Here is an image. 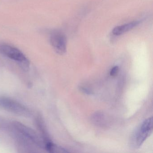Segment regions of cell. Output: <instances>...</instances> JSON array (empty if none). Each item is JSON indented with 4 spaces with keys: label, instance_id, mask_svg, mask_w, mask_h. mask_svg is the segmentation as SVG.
Listing matches in <instances>:
<instances>
[{
    "label": "cell",
    "instance_id": "obj_1",
    "mask_svg": "<svg viewBox=\"0 0 153 153\" xmlns=\"http://www.w3.org/2000/svg\"><path fill=\"white\" fill-rule=\"evenodd\" d=\"M152 129L153 119L151 117L144 121L132 133L130 140L131 146L135 149L139 148L150 135Z\"/></svg>",
    "mask_w": 153,
    "mask_h": 153
},
{
    "label": "cell",
    "instance_id": "obj_2",
    "mask_svg": "<svg viewBox=\"0 0 153 153\" xmlns=\"http://www.w3.org/2000/svg\"><path fill=\"white\" fill-rule=\"evenodd\" d=\"M0 107L10 112L24 117H29V109L16 100L6 96H0Z\"/></svg>",
    "mask_w": 153,
    "mask_h": 153
},
{
    "label": "cell",
    "instance_id": "obj_3",
    "mask_svg": "<svg viewBox=\"0 0 153 153\" xmlns=\"http://www.w3.org/2000/svg\"><path fill=\"white\" fill-rule=\"evenodd\" d=\"M0 52L5 56L17 62L25 69H27L29 66V60L25 55L19 49L8 45L0 46Z\"/></svg>",
    "mask_w": 153,
    "mask_h": 153
},
{
    "label": "cell",
    "instance_id": "obj_4",
    "mask_svg": "<svg viewBox=\"0 0 153 153\" xmlns=\"http://www.w3.org/2000/svg\"><path fill=\"white\" fill-rule=\"evenodd\" d=\"M12 126L17 132L27 140L42 147L44 146L43 141L35 131L26 125L18 121H14Z\"/></svg>",
    "mask_w": 153,
    "mask_h": 153
},
{
    "label": "cell",
    "instance_id": "obj_5",
    "mask_svg": "<svg viewBox=\"0 0 153 153\" xmlns=\"http://www.w3.org/2000/svg\"><path fill=\"white\" fill-rule=\"evenodd\" d=\"M51 45L54 51L59 54H63L67 50V39L62 33L58 31L53 32L50 38Z\"/></svg>",
    "mask_w": 153,
    "mask_h": 153
},
{
    "label": "cell",
    "instance_id": "obj_6",
    "mask_svg": "<svg viewBox=\"0 0 153 153\" xmlns=\"http://www.w3.org/2000/svg\"><path fill=\"white\" fill-rule=\"evenodd\" d=\"M36 126L42 134V139L43 140L45 146L46 144L52 142L47 132L46 126L41 115L37 116L36 119Z\"/></svg>",
    "mask_w": 153,
    "mask_h": 153
},
{
    "label": "cell",
    "instance_id": "obj_7",
    "mask_svg": "<svg viewBox=\"0 0 153 153\" xmlns=\"http://www.w3.org/2000/svg\"><path fill=\"white\" fill-rule=\"evenodd\" d=\"M140 21H134L116 27L112 30L113 34L115 36H120L130 31L140 24Z\"/></svg>",
    "mask_w": 153,
    "mask_h": 153
},
{
    "label": "cell",
    "instance_id": "obj_8",
    "mask_svg": "<svg viewBox=\"0 0 153 153\" xmlns=\"http://www.w3.org/2000/svg\"><path fill=\"white\" fill-rule=\"evenodd\" d=\"M119 71V68L118 66L113 67L110 71V75L113 77H115L118 75Z\"/></svg>",
    "mask_w": 153,
    "mask_h": 153
},
{
    "label": "cell",
    "instance_id": "obj_9",
    "mask_svg": "<svg viewBox=\"0 0 153 153\" xmlns=\"http://www.w3.org/2000/svg\"><path fill=\"white\" fill-rule=\"evenodd\" d=\"M80 89H81V90L82 92L86 93V94H92V92H91V90L88 88H86L84 87H81L80 88Z\"/></svg>",
    "mask_w": 153,
    "mask_h": 153
}]
</instances>
